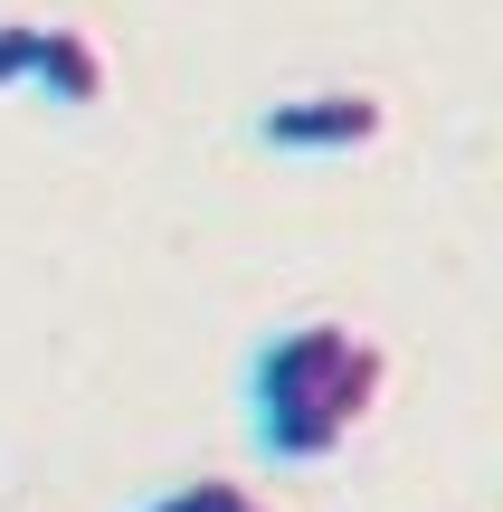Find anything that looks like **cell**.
I'll list each match as a JSON object with an SVG mask.
<instances>
[{"instance_id": "3", "label": "cell", "mask_w": 503, "mask_h": 512, "mask_svg": "<svg viewBox=\"0 0 503 512\" xmlns=\"http://www.w3.org/2000/svg\"><path fill=\"white\" fill-rule=\"evenodd\" d=\"M29 86L48 95V105H67V114L105 105V48H95L86 29H67V19H48V29H38V57H29Z\"/></svg>"}, {"instance_id": "5", "label": "cell", "mask_w": 503, "mask_h": 512, "mask_svg": "<svg viewBox=\"0 0 503 512\" xmlns=\"http://www.w3.org/2000/svg\"><path fill=\"white\" fill-rule=\"evenodd\" d=\"M38 29H48V19H0V95H10V86H29Z\"/></svg>"}, {"instance_id": "4", "label": "cell", "mask_w": 503, "mask_h": 512, "mask_svg": "<svg viewBox=\"0 0 503 512\" xmlns=\"http://www.w3.org/2000/svg\"><path fill=\"white\" fill-rule=\"evenodd\" d=\"M143 512H247V484H228V475H200V484H171V494H152Z\"/></svg>"}, {"instance_id": "1", "label": "cell", "mask_w": 503, "mask_h": 512, "mask_svg": "<svg viewBox=\"0 0 503 512\" xmlns=\"http://www.w3.org/2000/svg\"><path fill=\"white\" fill-rule=\"evenodd\" d=\"M390 399V342L352 313H295L247 351V437L266 465H333Z\"/></svg>"}, {"instance_id": "6", "label": "cell", "mask_w": 503, "mask_h": 512, "mask_svg": "<svg viewBox=\"0 0 503 512\" xmlns=\"http://www.w3.org/2000/svg\"><path fill=\"white\" fill-rule=\"evenodd\" d=\"M247 512H276V503H257V494H247Z\"/></svg>"}, {"instance_id": "2", "label": "cell", "mask_w": 503, "mask_h": 512, "mask_svg": "<svg viewBox=\"0 0 503 512\" xmlns=\"http://www.w3.org/2000/svg\"><path fill=\"white\" fill-rule=\"evenodd\" d=\"M247 133L266 152H371L390 133V105L371 86H314V95H276Z\"/></svg>"}]
</instances>
